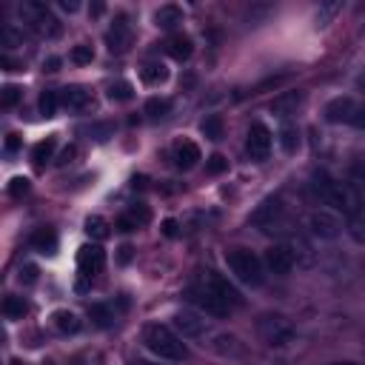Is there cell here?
<instances>
[{"instance_id": "cell-15", "label": "cell", "mask_w": 365, "mask_h": 365, "mask_svg": "<svg viewBox=\"0 0 365 365\" xmlns=\"http://www.w3.org/2000/svg\"><path fill=\"white\" fill-rule=\"evenodd\" d=\"M174 163H177V168H182V171L195 168V165L200 163V148H197V143H192V140H177V143H174Z\"/></svg>"}, {"instance_id": "cell-49", "label": "cell", "mask_w": 365, "mask_h": 365, "mask_svg": "<svg viewBox=\"0 0 365 365\" xmlns=\"http://www.w3.org/2000/svg\"><path fill=\"white\" fill-rule=\"evenodd\" d=\"M337 365H356V362H337Z\"/></svg>"}, {"instance_id": "cell-47", "label": "cell", "mask_w": 365, "mask_h": 365, "mask_svg": "<svg viewBox=\"0 0 365 365\" xmlns=\"http://www.w3.org/2000/svg\"><path fill=\"white\" fill-rule=\"evenodd\" d=\"M131 260V246H123L120 249V263H129Z\"/></svg>"}, {"instance_id": "cell-43", "label": "cell", "mask_w": 365, "mask_h": 365, "mask_svg": "<svg viewBox=\"0 0 365 365\" xmlns=\"http://www.w3.org/2000/svg\"><path fill=\"white\" fill-rule=\"evenodd\" d=\"M163 234L165 237H177V220H165L163 223Z\"/></svg>"}, {"instance_id": "cell-22", "label": "cell", "mask_w": 365, "mask_h": 365, "mask_svg": "<svg viewBox=\"0 0 365 365\" xmlns=\"http://www.w3.org/2000/svg\"><path fill=\"white\" fill-rule=\"evenodd\" d=\"M52 322H55V328H58L60 334H77V331H80L77 314H75V311H66V308L55 311V314H52Z\"/></svg>"}, {"instance_id": "cell-8", "label": "cell", "mask_w": 365, "mask_h": 365, "mask_svg": "<svg viewBox=\"0 0 365 365\" xmlns=\"http://www.w3.org/2000/svg\"><path fill=\"white\" fill-rule=\"evenodd\" d=\"M103 266H106V251H103L100 246H83V249L77 251V268H80L83 277L100 274Z\"/></svg>"}, {"instance_id": "cell-39", "label": "cell", "mask_w": 365, "mask_h": 365, "mask_svg": "<svg viewBox=\"0 0 365 365\" xmlns=\"http://www.w3.org/2000/svg\"><path fill=\"white\" fill-rule=\"evenodd\" d=\"M351 237L356 243H365V217H354L351 220Z\"/></svg>"}, {"instance_id": "cell-12", "label": "cell", "mask_w": 365, "mask_h": 365, "mask_svg": "<svg viewBox=\"0 0 365 365\" xmlns=\"http://www.w3.org/2000/svg\"><path fill=\"white\" fill-rule=\"evenodd\" d=\"M203 283H206V285H209V288H212V291H214L217 297H223V300H226V303H229L231 308L243 303V297H240V291H237V288H234V285H231V283H229V280H226L223 274H217V271H209Z\"/></svg>"}, {"instance_id": "cell-32", "label": "cell", "mask_w": 365, "mask_h": 365, "mask_svg": "<svg viewBox=\"0 0 365 365\" xmlns=\"http://www.w3.org/2000/svg\"><path fill=\"white\" fill-rule=\"evenodd\" d=\"M280 143H283V151H297V146H300V134H297V129L294 126H283V131H280Z\"/></svg>"}, {"instance_id": "cell-19", "label": "cell", "mask_w": 365, "mask_h": 365, "mask_svg": "<svg viewBox=\"0 0 365 365\" xmlns=\"http://www.w3.org/2000/svg\"><path fill=\"white\" fill-rule=\"evenodd\" d=\"M32 249L40 254H55L58 251V234L52 229H38L32 234Z\"/></svg>"}, {"instance_id": "cell-13", "label": "cell", "mask_w": 365, "mask_h": 365, "mask_svg": "<svg viewBox=\"0 0 365 365\" xmlns=\"http://www.w3.org/2000/svg\"><path fill=\"white\" fill-rule=\"evenodd\" d=\"M280 214H283L280 197H268V200H263V203L257 206V212L251 214V223L260 226V229H271V226L280 220Z\"/></svg>"}, {"instance_id": "cell-1", "label": "cell", "mask_w": 365, "mask_h": 365, "mask_svg": "<svg viewBox=\"0 0 365 365\" xmlns=\"http://www.w3.org/2000/svg\"><path fill=\"white\" fill-rule=\"evenodd\" d=\"M143 345L160 356V359H168V362H180V359H186V345L180 342V337L168 328V325H160V322H151L143 328Z\"/></svg>"}, {"instance_id": "cell-46", "label": "cell", "mask_w": 365, "mask_h": 365, "mask_svg": "<svg viewBox=\"0 0 365 365\" xmlns=\"http://www.w3.org/2000/svg\"><path fill=\"white\" fill-rule=\"evenodd\" d=\"M354 126H356V129H365V109H359V111L354 114Z\"/></svg>"}, {"instance_id": "cell-25", "label": "cell", "mask_w": 365, "mask_h": 365, "mask_svg": "<svg viewBox=\"0 0 365 365\" xmlns=\"http://www.w3.org/2000/svg\"><path fill=\"white\" fill-rule=\"evenodd\" d=\"M55 146H58V140H55V137H46L43 143H38V146H35V151H32L35 165H46V163L52 160V154H55Z\"/></svg>"}, {"instance_id": "cell-6", "label": "cell", "mask_w": 365, "mask_h": 365, "mask_svg": "<svg viewBox=\"0 0 365 365\" xmlns=\"http://www.w3.org/2000/svg\"><path fill=\"white\" fill-rule=\"evenodd\" d=\"M189 300H192L200 311H206V314H212V317H229V314H231V305H229L223 297H217L206 283L192 285V288H189Z\"/></svg>"}, {"instance_id": "cell-21", "label": "cell", "mask_w": 365, "mask_h": 365, "mask_svg": "<svg viewBox=\"0 0 365 365\" xmlns=\"http://www.w3.org/2000/svg\"><path fill=\"white\" fill-rule=\"evenodd\" d=\"M89 320H92L97 328H109V325H114L117 314H114V308H111V305H106V303H94V305H89Z\"/></svg>"}, {"instance_id": "cell-31", "label": "cell", "mask_w": 365, "mask_h": 365, "mask_svg": "<svg viewBox=\"0 0 365 365\" xmlns=\"http://www.w3.org/2000/svg\"><path fill=\"white\" fill-rule=\"evenodd\" d=\"M58 103H60V94L46 89V92L40 94V114H43V117H55V111H58Z\"/></svg>"}, {"instance_id": "cell-42", "label": "cell", "mask_w": 365, "mask_h": 365, "mask_svg": "<svg viewBox=\"0 0 365 365\" xmlns=\"http://www.w3.org/2000/svg\"><path fill=\"white\" fill-rule=\"evenodd\" d=\"M75 157H77V146H69V148H63V154H60L58 165H69V163H72Z\"/></svg>"}, {"instance_id": "cell-27", "label": "cell", "mask_w": 365, "mask_h": 365, "mask_svg": "<svg viewBox=\"0 0 365 365\" xmlns=\"http://www.w3.org/2000/svg\"><path fill=\"white\" fill-rule=\"evenodd\" d=\"M200 131H203L209 140H223V117H220V114H209V117L200 123Z\"/></svg>"}, {"instance_id": "cell-37", "label": "cell", "mask_w": 365, "mask_h": 365, "mask_svg": "<svg viewBox=\"0 0 365 365\" xmlns=\"http://www.w3.org/2000/svg\"><path fill=\"white\" fill-rule=\"evenodd\" d=\"M339 9H342V4H322V6H320V12H317V23H320V26L331 23V18H334Z\"/></svg>"}, {"instance_id": "cell-29", "label": "cell", "mask_w": 365, "mask_h": 365, "mask_svg": "<svg viewBox=\"0 0 365 365\" xmlns=\"http://www.w3.org/2000/svg\"><path fill=\"white\" fill-rule=\"evenodd\" d=\"M171 111V100H163V97H151L148 103H146V114L151 117V120H160V117H165Z\"/></svg>"}, {"instance_id": "cell-38", "label": "cell", "mask_w": 365, "mask_h": 365, "mask_svg": "<svg viewBox=\"0 0 365 365\" xmlns=\"http://www.w3.org/2000/svg\"><path fill=\"white\" fill-rule=\"evenodd\" d=\"M26 192H29V180H26V177H15V180L9 182V195H12V197H23Z\"/></svg>"}, {"instance_id": "cell-24", "label": "cell", "mask_w": 365, "mask_h": 365, "mask_svg": "<svg viewBox=\"0 0 365 365\" xmlns=\"http://www.w3.org/2000/svg\"><path fill=\"white\" fill-rule=\"evenodd\" d=\"M140 77H143V83L157 86V83H165V80H168V69H165L163 63H146V66L140 69Z\"/></svg>"}, {"instance_id": "cell-20", "label": "cell", "mask_w": 365, "mask_h": 365, "mask_svg": "<svg viewBox=\"0 0 365 365\" xmlns=\"http://www.w3.org/2000/svg\"><path fill=\"white\" fill-rule=\"evenodd\" d=\"M300 103H303V92H285V94H280V97L271 103V111L285 117V114H294Z\"/></svg>"}, {"instance_id": "cell-23", "label": "cell", "mask_w": 365, "mask_h": 365, "mask_svg": "<svg viewBox=\"0 0 365 365\" xmlns=\"http://www.w3.org/2000/svg\"><path fill=\"white\" fill-rule=\"evenodd\" d=\"M154 21H157V26L160 29H174L177 23H182V9L180 6H160L157 9V15H154Z\"/></svg>"}, {"instance_id": "cell-16", "label": "cell", "mask_w": 365, "mask_h": 365, "mask_svg": "<svg viewBox=\"0 0 365 365\" xmlns=\"http://www.w3.org/2000/svg\"><path fill=\"white\" fill-rule=\"evenodd\" d=\"M354 114H356V109H354L351 97H334L325 106V120L328 123H348V120H354Z\"/></svg>"}, {"instance_id": "cell-35", "label": "cell", "mask_w": 365, "mask_h": 365, "mask_svg": "<svg viewBox=\"0 0 365 365\" xmlns=\"http://www.w3.org/2000/svg\"><path fill=\"white\" fill-rule=\"evenodd\" d=\"M94 60V49L92 46H75L72 49V63H77V66H86V63H92Z\"/></svg>"}, {"instance_id": "cell-33", "label": "cell", "mask_w": 365, "mask_h": 365, "mask_svg": "<svg viewBox=\"0 0 365 365\" xmlns=\"http://www.w3.org/2000/svg\"><path fill=\"white\" fill-rule=\"evenodd\" d=\"M0 43L9 46V49L23 46V32H18V29H12V26H4V29H0Z\"/></svg>"}, {"instance_id": "cell-44", "label": "cell", "mask_w": 365, "mask_h": 365, "mask_svg": "<svg viewBox=\"0 0 365 365\" xmlns=\"http://www.w3.org/2000/svg\"><path fill=\"white\" fill-rule=\"evenodd\" d=\"M60 9L72 15V12H77V9H80V4H77V0H60Z\"/></svg>"}, {"instance_id": "cell-28", "label": "cell", "mask_w": 365, "mask_h": 365, "mask_svg": "<svg viewBox=\"0 0 365 365\" xmlns=\"http://www.w3.org/2000/svg\"><path fill=\"white\" fill-rule=\"evenodd\" d=\"M86 234H89L92 240H106V237L111 234V229H109V223H106L103 217L94 214V217L86 220Z\"/></svg>"}, {"instance_id": "cell-40", "label": "cell", "mask_w": 365, "mask_h": 365, "mask_svg": "<svg viewBox=\"0 0 365 365\" xmlns=\"http://www.w3.org/2000/svg\"><path fill=\"white\" fill-rule=\"evenodd\" d=\"M21 283H26V285H32V283H38V266H32V263H26V266L21 268Z\"/></svg>"}, {"instance_id": "cell-41", "label": "cell", "mask_w": 365, "mask_h": 365, "mask_svg": "<svg viewBox=\"0 0 365 365\" xmlns=\"http://www.w3.org/2000/svg\"><path fill=\"white\" fill-rule=\"evenodd\" d=\"M6 154H15L18 148H21V134H6Z\"/></svg>"}, {"instance_id": "cell-10", "label": "cell", "mask_w": 365, "mask_h": 365, "mask_svg": "<svg viewBox=\"0 0 365 365\" xmlns=\"http://www.w3.org/2000/svg\"><path fill=\"white\" fill-rule=\"evenodd\" d=\"M129 43H131V29H129L126 15H120V18L114 21V26L106 32V46H109L111 55H123V52L129 49Z\"/></svg>"}, {"instance_id": "cell-45", "label": "cell", "mask_w": 365, "mask_h": 365, "mask_svg": "<svg viewBox=\"0 0 365 365\" xmlns=\"http://www.w3.org/2000/svg\"><path fill=\"white\" fill-rule=\"evenodd\" d=\"M43 69H46V72H58V69H60V58H49V60L43 63Z\"/></svg>"}, {"instance_id": "cell-30", "label": "cell", "mask_w": 365, "mask_h": 365, "mask_svg": "<svg viewBox=\"0 0 365 365\" xmlns=\"http://www.w3.org/2000/svg\"><path fill=\"white\" fill-rule=\"evenodd\" d=\"M131 94H134V89H131V83H126V80H117V83L109 86V100L126 103V100H131Z\"/></svg>"}, {"instance_id": "cell-48", "label": "cell", "mask_w": 365, "mask_h": 365, "mask_svg": "<svg viewBox=\"0 0 365 365\" xmlns=\"http://www.w3.org/2000/svg\"><path fill=\"white\" fill-rule=\"evenodd\" d=\"M131 365H157V362H148V359H134Z\"/></svg>"}, {"instance_id": "cell-14", "label": "cell", "mask_w": 365, "mask_h": 365, "mask_svg": "<svg viewBox=\"0 0 365 365\" xmlns=\"http://www.w3.org/2000/svg\"><path fill=\"white\" fill-rule=\"evenodd\" d=\"M174 328L182 337H200L206 331V320L197 311H177L174 314Z\"/></svg>"}, {"instance_id": "cell-26", "label": "cell", "mask_w": 365, "mask_h": 365, "mask_svg": "<svg viewBox=\"0 0 365 365\" xmlns=\"http://www.w3.org/2000/svg\"><path fill=\"white\" fill-rule=\"evenodd\" d=\"M26 303H23V297H6L4 300V317L6 320H23L26 317Z\"/></svg>"}, {"instance_id": "cell-3", "label": "cell", "mask_w": 365, "mask_h": 365, "mask_svg": "<svg viewBox=\"0 0 365 365\" xmlns=\"http://www.w3.org/2000/svg\"><path fill=\"white\" fill-rule=\"evenodd\" d=\"M226 263H229L231 274H234L240 283H246V285H260V283H263V263H260V257H257L254 251H249V249H234V251L226 254Z\"/></svg>"}, {"instance_id": "cell-17", "label": "cell", "mask_w": 365, "mask_h": 365, "mask_svg": "<svg viewBox=\"0 0 365 365\" xmlns=\"http://www.w3.org/2000/svg\"><path fill=\"white\" fill-rule=\"evenodd\" d=\"M60 103L66 109H75V111H83L92 106V92H86L83 86H66L60 89Z\"/></svg>"}, {"instance_id": "cell-9", "label": "cell", "mask_w": 365, "mask_h": 365, "mask_svg": "<svg viewBox=\"0 0 365 365\" xmlns=\"http://www.w3.org/2000/svg\"><path fill=\"white\" fill-rule=\"evenodd\" d=\"M294 263H297V257H294V251H291L288 246H271V249L266 251V266H268L271 274L285 277V274H291Z\"/></svg>"}, {"instance_id": "cell-36", "label": "cell", "mask_w": 365, "mask_h": 365, "mask_svg": "<svg viewBox=\"0 0 365 365\" xmlns=\"http://www.w3.org/2000/svg\"><path fill=\"white\" fill-rule=\"evenodd\" d=\"M206 171L217 177V174H223V171H229V160H226L223 154H212V157L206 160Z\"/></svg>"}, {"instance_id": "cell-2", "label": "cell", "mask_w": 365, "mask_h": 365, "mask_svg": "<svg viewBox=\"0 0 365 365\" xmlns=\"http://www.w3.org/2000/svg\"><path fill=\"white\" fill-rule=\"evenodd\" d=\"M314 189H317L320 200H325V203L334 206L337 212H342V214H356L359 200H356L354 189L345 186V182H337V180H331L328 174H317V177H314Z\"/></svg>"}, {"instance_id": "cell-7", "label": "cell", "mask_w": 365, "mask_h": 365, "mask_svg": "<svg viewBox=\"0 0 365 365\" xmlns=\"http://www.w3.org/2000/svg\"><path fill=\"white\" fill-rule=\"evenodd\" d=\"M246 151H249V157L254 163L268 160V154H271V131H268L266 123H251L249 140H246Z\"/></svg>"}, {"instance_id": "cell-34", "label": "cell", "mask_w": 365, "mask_h": 365, "mask_svg": "<svg viewBox=\"0 0 365 365\" xmlns=\"http://www.w3.org/2000/svg\"><path fill=\"white\" fill-rule=\"evenodd\" d=\"M21 97H23V89H18V86H4V92H0V106L12 109Z\"/></svg>"}, {"instance_id": "cell-11", "label": "cell", "mask_w": 365, "mask_h": 365, "mask_svg": "<svg viewBox=\"0 0 365 365\" xmlns=\"http://www.w3.org/2000/svg\"><path fill=\"white\" fill-rule=\"evenodd\" d=\"M308 229H311V234L320 237V240H334L342 226H339V220H337L334 214H328V212H314V214L308 217Z\"/></svg>"}, {"instance_id": "cell-18", "label": "cell", "mask_w": 365, "mask_h": 365, "mask_svg": "<svg viewBox=\"0 0 365 365\" xmlns=\"http://www.w3.org/2000/svg\"><path fill=\"white\" fill-rule=\"evenodd\" d=\"M165 49H168V55L174 58V60H189L192 58V52H195V43H192V38L189 35H171L168 38V43H165Z\"/></svg>"}, {"instance_id": "cell-5", "label": "cell", "mask_w": 365, "mask_h": 365, "mask_svg": "<svg viewBox=\"0 0 365 365\" xmlns=\"http://www.w3.org/2000/svg\"><path fill=\"white\" fill-rule=\"evenodd\" d=\"M257 328H260V337L268 345H274V348L291 342V337H294V325L283 314H263L260 322H257Z\"/></svg>"}, {"instance_id": "cell-4", "label": "cell", "mask_w": 365, "mask_h": 365, "mask_svg": "<svg viewBox=\"0 0 365 365\" xmlns=\"http://www.w3.org/2000/svg\"><path fill=\"white\" fill-rule=\"evenodd\" d=\"M21 18L23 23H29V29L40 38H58L60 35V21L38 0H29V4L21 6Z\"/></svg>"}]
</instances>
